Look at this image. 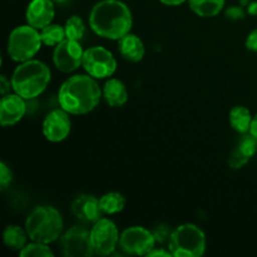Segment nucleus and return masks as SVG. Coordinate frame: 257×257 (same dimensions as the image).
I'll return each mask as SVG.
<instances>
[{"mask_svg":"<svg viewBox=\"0 0 257 257\" xmlns=\"http://www.w3.org/2000/svg\"><path fill=\"white\" fill-rule=\"evenodd\" d=\"M89 25L99 37L119 40L131 33L133 17L127 4L120 0H100L90 10Z\"/></svg>","mask_w":257,"mask_h":257,"instance_id":"nucleus-1","label":"nucleus"},{"mask_svg":"<svg viewBox=\"0 0 257 257\" xmlns=\"http://www.w3.org/2000/svg\"><path fill=\"white\" fill-rule=\"evenodd\" d=\"M103 97V92L95 78L89 74L69 77L60 85L58 99L60 107L69 114H87L95 109Z\"/></svg>","mask_w":257,"mask_h":257,"instance_id":"nucleus-2","label":"nucleus"},{"mask_svg":"<svg viewBox=\"0 0 257 257\" xmlns=\"http://www.w3.org/2000/svg\"><path fill=\"white\" fill-rule=\"evenodd\" d=\"M52 79V73L45 63L37 59L23 62L15 68L12 75L13 90L24 99L39 97Z\"/></svg>","mask_w":257,"mask_h":257,"instance_id":"nucleus-3","label":"nucleus"},{"mask_svg":"<svg viewBox=\"0 0 257 257\" xmlns=\"http://www.w3.org/2000/svg\"><path fill=\"white\" fill-rule=\"evenodd\" d=\"M25 230L32 241L49 245L62 236V215L52 206H38L27 217Z\"/></svg>","mask_w":257,"mask_h":257,"instance_id":"nucleus-4","label":"nucleus"},{"mask_svg":"<svg viewBox=\"0 0 257 257\" xmlns=\"http://www.w3.org/2000/svg\"><path fill=\"white\" fill-rule=\"evenodd\" d=\"M168 248L175 257H200L206 251V235L197 225L183 223L173 230Z\"/></svg>","mask_w":257,"mask_h":257,"instance_id":"nucleus-5","label":"nucleus"},{"mask_svg":"<svg viewBox=\"0 0 257 257\" xmlns=\"http://www.w3.org/2000/svg\"><path fill=\"white\" fill-rule=\"evenodd\" d=\"M42 44L39 30L29 24L20 25L10 33L8 39V54L14 62H27L37 55Z\"/></svg>","mask_w":257,"mask_h":257,"instance_id":"nucleus-6","label":"nucleus"},{"mask_svg":"<svg viewBox=\"0 0 257 257\" xmlns=\"http://www.w3.org/2000/svg\"><path fill=\"white\" fill-rule=\"evenodd\" d=\"M82 67L90 77L95 79H105L115 73L117 60L113 53L107 48L95 45L84 50Z\"/></svg>","mask_w":257,"mask_h":257,"instance_id":"nucleus-7","label":"nucleus"},{"mask_svg":"<svg viewBox=\"0 0 257 257\" xmlns=\"http://www.w3.org/2000/svg\"><path fill=\"white\" fill-rule=\"evenodd\" d=\"M119 231L115 223L109 218H100L90 230V240L94 255H110L117 245H119Z\"/></svg>","mask_w":257,"mask_h":257,"instance_id":"nucleus-8","label":"nucleus"},{"mask_svg":"<svg viewBox=\"0 0 257 257\" xmlns=\"http://www.w3.org/2000/svg\"><path fill=\"white\" fill-rule=\"evenodd\" d=\"M155 245L156 238L152 231L142 226H132L120 233L119 246L128 255L147 256Z\"/></svg>","mask_w":257,"mask_h":257,"instance_id":"nucleus-9","label":"nucleus"},{"mask_svg":"<svg viewBox=\"0 0 257 257\" xmlns=\"http://www.w3.org/2000/svg\"><path fill=\"white\" fill-rule=\"evenodd\" d=\"M60 247L67 257H89L94 255L90 240V231L82 226L70 227L60 236Z\"/></svg>","mask_w":257,"mask_h":257,"instance_id":"nucleus-10","label":"nucleus"},{"mask_svg":"<svg viewBox=\"0 0 257 257\" xmlns=\"http://www.w3.org/2000/svg\"><path fill=\"white\" fill-rule=\"evenodd\" d=\"M83 57H84V50L80 43L65 38L62 43L55 45L53 62L60 72L72 73L83 64Z\"/></svg>","mask_w":257,"mask_h":257,"instance_id":"nucleus-11","label":"nucleus"},{"mask_svg":"<svg viewBox=\"0 0 257 257\" xmlns=\"http://www.w3.org/2000/svg\"><path fill=\"white\" fill-rule=\"evenodd\" d=\"M70 130L72 120L69 113L63 108L49 112L43 120V135L49 142H62L69 136Z\"/></svg>","mask_w":257,"mask_h":257,"instance_id":"nucleus-12","label":"nucleus"},{"mask_svg":"<svg viewBox=\"0 0 257 257\" xmlns=\"http://www.w3.org/2000/svg\"><path fill=\"white\" fill-rule=\"evenodd\" d=\"M27 113L25 99L18 93L3 95L0 102V123L3 127L14 125L23 119Z\"/></svg>","mask_w":257,"mask_h":257,"instance_id":"nucleus-13","label":"nucleus"},{"mask_svg":"<svg viewBox=\"0 0 257 257\" xmlns=\"http://www.w3.org/2000/svg\"><path fill=\"white\" fill-rule=\"evenodd\" d=\"M72 213L77 220L83 223H92L94 225L97 221L102 218V208L99 200L92 195H80L73 201Z\"/></svg>","mask_w":257,"mask_h":257,"instance_id":"nucleus-14","label":"nucleus"},{"mask_svg":"<svg viewBox=\"0 0 257 257\" xmlns=\"http://www.w3.org/2000/svg\"><path fill=\"white\" fill-rule=\"evenodd\" d=\"M55 9L53 0H32L25 12L27 23L35 29L42 30L47 25L52 24L54 19Z\"/></svg>","mask_w":257,"mask_h":257,"instance_id":"nucleus-15","label":"nucleus"},{"mask_svg":"<svg viewBox=\"0 0 257 257\" xmlns=\"http://www.w3.org/2000/svg\"><path fill=\"white\" fill-rule=\"evenodd\" d=\"M118 49L123 59L131 63H138L143 59L146 54V48L140 37L128 33L118 40Z\"/></svg>","mask_w":257,"mask_h":257,"instance_id":"nucleus-16","label":"nucleus"},{"mask_svg":"<svg viewBox=\"0 0 257 257\" xmlns=\"http://www.w3.org/2000/svg\"><path fill=\"white\" fill-rule=\"evenodd\" d=\"M103 98L112 108H120L127 103L128 90L124 83L117 78H109L103 85Z\"/></svg>","mask_w":257,"mask_h":257,"instance_id":"nucleus-17","label":"nucleus"},{"mask_svg":"<svg viewBox=\"0 0 257 257\" xmlns=\"http://www.w3.org/2000/svg\"><path fill=\"white\" fill-rule=\"evenodd\" d=\"M252 117L253 115L251 114L248 108L243 105H236L230 110L228 120L233 131H236L238 135H245V133H250Z\"/></svg>","mask_w":257,"mask_h":257,"instance_id":"nucleus-18","label":"nucleus"},{"mask_svg":"<svg viewBox=\"0 0 257 257\" xmlns=\"http://www.w3.org/2000/svg\"><path fill=\"white\" fill-rule=\"evenodd\" d=\"M225 0H188L190 9L201 18H212L221 13Z\"/></svg>","mask_w":257,"mask_h":257,"instance_id":"nucleus-19","label":"nucleus"},{"mask_svg":"<svg viewBox=\"0 0 257 257\" xmlns=\"http://www.w3.org/2000/svg\"><path fill=\"white\" fill-rule=\"evenodd\" d=\"M29 237L27 230L18 225H9L5 227L3 233V240L7 247L13 251H22L27 245V238Z\"/></svg>","mask_w":257,"mask_h":257,"instance_id":"nucleus-20","label":"nucleus"},{"mask_svg":"<svg viewBox=\"0 0 257 257\" xmlns=\"http://www.w3.org/2000/svg\"><path fill=\"white\" fill-rule=\"evenodd\" d=\"M125 197L119 192H108L99 198V205L104 215H115L124 210Z\"/></svg>","mask_w":257,"mask_h":257,"instance_id":"nucleus-21","label":"nucleus"},{"mask_svg":"<svg viewBox=\"0 0 257 257\" xmlns=\"http://www.w3.org/2000/svg\"><path fill=\"white\" fill-rule=\"evenodd\" d=\"M40 38H42V42L44 45L55 47L59 43H62L67 38V35H65L64 27L52 23V24L47 25L40 30Z\"/></svg>","mask_w":257,"mask_h":257,"instance_id":"nucleus-22","label":"nucleus"},{"mask_svg":"<svg viewBox=\"0 0 257 257\" xmlns=\"http://www.w3.org/2000/svg\"><path fill=\"white\" fill-rule=\"evenodd\" d=\"M64 29L68 39L77 40V42H80L85 34V24L82 18L78 15H73L65 22Z\"/></svg>","mask_w":257,"mask_h":257,"instance_id":"nucleus-23","label":"nucleus"},{"mask_svg":"<svg viewBox=\"0 0 257 257\" xmlns=\"http://www.w3.org/2000/svg\"><path fill=\"white\" fill-rule=\"evenodd\" d=\"M19 255L20 257H53L54 253L47 243L32 241L30 243H27L22 251H19Z\"/></svg>","mask_w":257,"mask_h":257,"instance_id":"nucleus-24","label":"nucleus"},{"mask_svg":"<svg viewBox=\"0 0 257 257\" xmlns=\"http://www.w3.org/2000/svg\"><path fill=\"white\" fill-rule=\"evenodd\" d=\"M172 232H173L172 228H171L168 225H166V223H161V225L156 226L152 231L153 236H155V238H156V242H158V243L168 242L171 238V235H172Z\"/></svg>","mask_w":257,"mask_h":257,"instance_id":"nucleus-25","label":"nucleus"},{"mask_svg":"<svg viewBox=\"0 0 257 257\" xmlns=\"http://www.w3.org/2000/svg\"><path fill=\"white\" fill-rule=\"evenodd\" d=\"M13 181V172L4 162L0 163V186L2 190H5L8 185H10Z\"/></svg>","mask_w":257,"mask_h":257,"instance_id":"nucleus-26","label":"nucleus"},{"mask_svg":"<svg viewBox=\"0 0 257 257\" xmlns=\"http://www.w3.org/2000/svg\"><path fill=\"white\" fill-rule=\"evenodd\" d=\"M226 17L231 20H241L245 18V10L238 5H232L226 9Z\"/></svg>","mask_w":257,"mask_h":257,"instance_id":"nucleus-27","label":"nucleus"},{"mask_svg":"<svg viewBox=\"0 0 257 257\" xmlns=\"http://www.w3.org/2000/svg\"><path fill=\"white\" fill-rule=\"evenodd\" d=\"M246 49L250 50V52L257 53V28L253 29L250 34L246 38Z\"/></svg>","mask_w":257,"mask_h":257,"instance_id":"nucleus-28","label":"nucleus"},{"mask_svg":"<svg viewBox=\"0 0 257 257\" xmlns=\"http://www.w3.org/2000/svg\"><path fill=\"white\" fill-rule=\"evenodd\" d=\"M10 88H13L12 80H9L7 78V75L3 74L2 77H0V93H2V95H7L8 92L10 90Z\"/></svg>","mask_w":257,"mask_h":257,"instance_id":"nucleus-29","label":"nucleus"},{"mask_svg":"<svg viewBox=\"0 0 257 257\" xmlns=\"http://www.w3.org/2000/svg\"><path fill=\"white\" fill-rule=\"evenodd\" d=\"M148 257H156V256H165V257H171V256H173L172 255V252H171L170 250L168 251H166V250H163V248H152V250L150 251V252H148V255H147Z\"/></svg>","mask_w":257,"mask_h":257,"instance_id":"nucleus-30","label":"nucleus"},{"mask_svg":"<svg viewBox=\"0 0 257 257\" xmlns=\"http://www.w3.org/2000/svg\"><path fill=\"white\" fill-rule=\"evenodd\" d=\"M162 4L168 5V7H177V5L183 4V3L188 2V0H160Z\"/></svg>","mask_w":257,"mask_h":257,"instance_id":"nucleus-31","label":"nucleus"},{"mask_svg":"<svg viewBox=\"0 0 257 257\" xmlns=\"http://www.w3.org/2000/svg\"><path fill=\"white\" fill-rule=\"evenodd\" d=\"M250 133L253 136V137L257 138V113L252 117V122H251V127H250Z\"/></svg>","mask_w":257,"mask_h":257,"instance_id":"nucleus-32","label":"nucleus"},{"mask_svg":"<svg viewBox=\"0 0 257 257\" xmlns=\"http://www.w3.org/2000/svg\"><path fill=\"white\" fill-rule=\"evenodd\" d=\"M248 13L251 15H257V3L253 2L248 5Z\"/></svg>","mask_w":257,"mask_h":257,"instance_id":"nucleus-33","label":"nucleus"},{"mask_svg":"<svg viewBox=\"0 0 257 257\" xmlns=\"http://www.w3.org/2000/svg\"><path fill=\"white\" fill-rule=\"evenodd\" d=\"M54 3H58V4H64V3L69 2V0H53Z\"/></svg>","mask_w":257,"mask_h":257,"instance_id":"nucleus-34","label":"nucleus"}]
</instances>
